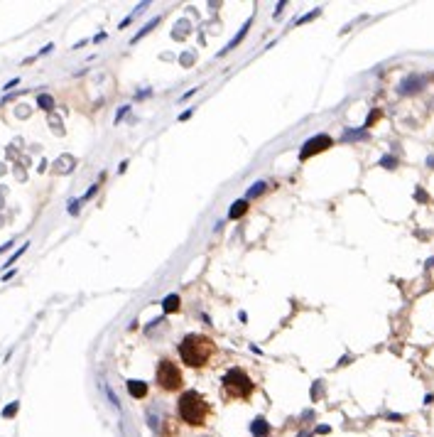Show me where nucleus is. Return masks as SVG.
Wrapping results in <instances>:
<instances>
[{
  "instance_id": "6",
  "label": "nucleus",
  "mask_w": 434,
  "mask_h": 437,
  "mask_svg": "<svg viewBox=\"0 0 434 437\" xmlns=\"http://www.w3.org/2000/svg\"><path fill=\"white\" fill-rule=\"evenodd\" d=\"M422 86H424V79L422 77H407L400 84V93H415V91H420Z\"/></svg>"
},
{
  "instance_id": "7",
  "label": "nucleus",
  "mask_w": 434,
  "mask_h": 437,
  "mask_svg": "<svg viewBox=\"0 0 434 437\" xmlns=\"http://www.w3.org/2000/svg\"><path fill=\"white\" fill-rule=\"evenodd\" d=\"M250 432L255 437H267L270 435V423H267L265 417H255V420L250 423Z\"/></svg>"
},
{
  "instance_id": "18",
  "label": "nucleus",
  "mask_w": 434,
  "mask_h": 437,
  "mask_svg": "<svg viewBox=\"0 0 434 437\" xmlns=\"http://www.w3.org/2000/svg\"><path fill=\"white\" fill-rule=\"evenodd\" d=\"M78 202H81V199H71V202H69V214H78Z\"/></svg>"
},
{
  "instance_id": "8",
  "label": "nucleus",
  "mask_w": 434,
  "mask_h": 437,
  "mask_svg": "<svg viewBox=\"0 0 434 437\" xmlns=\"http://www.w3.org/2000/svg\"><path fill=\"white\" fill-rule=\"evenodd\" d=\"M128 393L133 398H145L147 395V383L143 381H128Z\"/></svg>"
},
{
  "instance_id": "2",
  "label": "nucleus",
  "mask_w": 434,
  "mask_h": 437,
  "mask_svg": "<svg viewBox=\"0 0 434 437\" xmlns=\"http://www.w3.org/2000/svg\"><path fill=\"white\" fill-rule=\"evenodd\" d=\"M177 413L179 417L191 427H204L206 425V420H209V415H211V405L209 401L196 391H184L182 393V398H179L177 403Z\"/></svg>"
},
{
  "instance_id": "4",
  "label": "nucleus",
  "mask_w": 434,
  "mask_h": 437,
  "mask_svg": "<svg viewBox=\"0 0 434 437\" xmlns=\"http://www.w3.org/2000/svg\"><path fill=\"white\" fill-rule=\"evenodd\" d=\"M155 378H157V386H160L162 391H167V393L179 391V388L184 386V376H182L179 366L174 364V361H169V359H162L160 364H157Z\"/></svg>"
},
{
  "instance_id": "9",
  "label": "nucleus",
  "mask_w": 434,
  "mask_h": 437,
  "mask_svg": "<svg viewBox=\"0 0 434 437\" xmlns=\"http://www.w3.org/2000/svg\"><path fill=\"white\" fill-rule=\"evenodd\" d=\"M245 212H248V199H238V202H233V206H231L228 219H241Z\"/></svg>"
},
{
  "instance_id": "3",
  "label": "nucleus",
  "mask_w": 434,
  "mask_h": 437,
  "mask_svg": "<svg viewBox=\"0 0 434 437\" xmlns=\"http://www.w3.org/2000/svg\"><path fill=\"white\" fill-rule=\"evenodd\" d=\"M221 391L226 401H248L255 391V383L250 381V376L243 369H231L223 376Z\"/></svg>"
},
{
  "instance_id": "12",
  "label": "nucleus",
  "mask_w": 434,
  "mask_h": 437,
  "mask_svg": "<svg viewBox=\"0 0 434 437\" xmlns=\"http://www.w3.org/2000/svg\"><path fill=\"white\" fill-rule=\"evenodd\" d=\"M37 106L45 108V111H52V108H54V99H52L49 93H40V96H37Z\"/></svg>"
},
{
  "instance_id": "15",
  "label": "nucleus",
  "mask_w": 434,
  "mask_h": 437,
  "mask_svg": "<svg viewBox=\"0 0 434 437\" xmlns=\"http://www.w3.org/2000/svg\"><path fill=\"white\" fill-rule=\"evenodd\" d=\"M356 138H366V130H346L344 140H356Z\"/></svg>"
},
{
  "instance_id": "1",
  "label": "nucleus",
  "mask_w": 434,
  "mask_h": 437,
  "mask_svg": "<svg viewBox=\"0 0 434 437\" xmlns=\"http://www.w3.org/2000/svg\"><path fill=\"white\" fill-rule=\"evenodd\" d=\"M216 356V344L206 334H187L179 341V359L189 369H204Z\"/></svg>"
},
{
  "instance_id": "11",
  "label": "nucleus",
  "mask_w": 434,
  "mask_h": 437,
  "mask_svg": "<svg viewBox=\"0 0 434 437\" xmlns=\"http://www.w3.org/2000/svg\"><path fill=\"white\" fill-rule=\"evenodd\" d=\"M248 30H250V20H248V23H245L243 27H241V30H238V34H235L233 40H231V42H228V47H226V49H223V52H228V49H233V47H238V45H241V40H243V37H245V32H248Z\"/></svg>"
},
{
  "instance_id": "5",
  "label": "nucleus",
  "mask_w": 434,
  "mask_h": 437,
  "mask_svg": "<svg viewBox=\"0 0 434 437\" xmlns=\"http://www.w3.org/2000/svg\"><path fill=\"white\" fill-rule=\"evenodd\" d=\"M334 145V140L329 138V135H314L312 140H307L304 145H302L300 150V160H307V157L317 155V153H322V150H326V147Z\"/></svg>"
},
{
  "instance_id": "19",
  "label": "nucleus",
  "mask_w": 434,
  "mask_h": 437,
  "mask_svg": "<svg viewBox=\"0 0 434 437\" xmlns=\"http://www.w3.org/2000/svg\"><path fill=\"white\" fill-rule=\"evenodd\" d=\"M380 165H383V167H395V157H383Z\"/></svg>"
},
{
  "instance_id": "17",
  "label": "nucleus",
  "mask_w": 434,
  "mask_h": 437,
  "mask_svg": "<svg viewBox=\"0 0 434 437\" xmlns=\"http://www.w3.org/2000/svg\"><path fill=\"white\" fill-rule=\"evenodd\" d=\"M17 408H20L17 403H10L8 408H5V410H3V415H5V417H12V415L17 413Z\"/></svg>"
},
{
  "instance_id": "14",
  "label": "nucleus",
  "mask_w": 434,
  "mask_h": 437,
  "mask_svg": "<svg viewBox=\"0 0 434 437\" xmlns=\"http://www.w3.org/2000/svg\"><path fill=\"white\" fill-rule=\"evenodd\" d=\"M27 246H30V243H25V246L17 248V251H15V253H12V256L8 258V263H5V265H15V260H17V258H20V256L25 253V251H27Z\"/></svg>"
},
{
  "instance_id": "21",
  "label": "nucleus",
  "mask_w": 434,
  "mask_h": 437,
  "mask_svg": "<svg viewBox=\"0 0 434 437\" xmlns=\"http://www.w3.org/2000/svg\"><path fill=\"white\" fill-rule=\"evenodd\" d=\"M125 113H128V106H123L121 111H118V116H115V121H121V118H123V116H125Z\"/></svg>"
},
{
  "instance_id": "10",
  "label": "nucleus",
  "mask_w": 434,
  "mask_h": 437,
  "mask_svg": "<svg viewBox=\"0 0 434 437\" xmlns=\"http://www.w3.org/2000/svg\"><path fill=\"white\" fill-rule=\"evenodd\" d=\"M162 310H165V312H177L179 310V295H167V297L162 300Z\"/></svg>"
},
{
  "instance_id": "20",
  "label": "nucleus",
  "mask_w": 434,
  "mask_h": 437,
  "mask_svg": "<svg viewBox=\"0 0 434 437\" xmlns=\"http://www.w3.org/2000/svg\"><path fill=\"white\" fill-rule=\"evenodd\" d=\"M317 15H319V10H314V12H309V15H304V17H300V25H302V23H309V20H314Z\"/></svg>"
},
{
  "instance_id": "22",
  "label": "nucleus",
  "mask_w": 434,
  "mask_h": 437,
  "mask_svg": "<svg viewBox=\"0 0 434 437\" xmlns=\"http://www.w3.org/2000/svg\"><path fill=\"white\" fill-rule=\"evenodd\" d=\"M17 84H20V79H12V81H8V84H5V89H12V86H17Z\"/></svg>"
},
{
  "instance_id": "23",
  "label": "nucleus",
  "mask_w": 434,
  "mask_h": 437,
  "mask_svg": "<svg viewBox=\"0 0 434 437\" xmlns=\"http://www.w3.org/2000/svg\"><path fill=\"white\" fill-rule=\"evenodd\" d=\"M191 113H194V111H184V113H182V116H179V121H187V118H189Z\"/></svg>"
},
{
  "instance_id": "16",
  "label": "nucleus",
  "mask_w": 434,
  "mask_h": 437,
  "mask_svg": "<svg viewBox=\"0 0 434 437\" xmlns=\"http://www.w3.org/2000/svg\"><path fill=\"white\" fill-rule=\"evenodd\" d=\"M155 25H157V20H152V23H147V25H145V27H143V30H140V32H137V34H135V37H133V42H137L140 37H145V34H147V32H150V30H152V27H155Z\"/></svg>"
},
{
  "instance_id": "13",
  "label": "nucleus",
  "mask_w": 434,
  "mask_h": 437,
  "mask_svg": "<svg viewBox=\"0 0 434 437\" xmlns=\"http://www.w3.org/2000/svg\"><path fill=\"white\" fill-rule=\"evenodd\" d=\"M265 182H258V184H253V189H248V197H245V199H248V202H250V199H253V197H258V194H263V192H265Z\"/></svg>"
},
{
  "instance_id": "24",
  "label": "nucleus",
  "mask_w": 434,
  "mask_h": 437,
  "mask_svg": "<svg viewBox=\"0 0 434 437\" xmlns=\"http://www.w3.org/2000/svg\"><path fill=\"white\" fill-rule=\"evenodd\" d=\"M427 162H429V165H432V167H434V157H429V160H427Z\"/></svg>"
}]
</instances>
